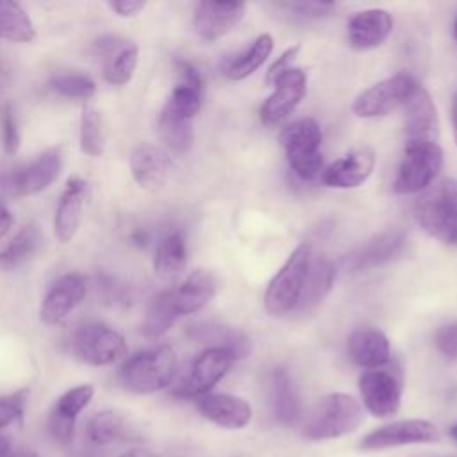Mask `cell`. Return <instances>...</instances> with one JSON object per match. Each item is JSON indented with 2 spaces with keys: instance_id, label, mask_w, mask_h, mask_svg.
<instances>
[{
  "instance_id": "obj_1",
  "label": "cell",
  "mask_w": 457,
  "mask_h": 457,
  "mask_svg": "<svg viewBox=\"0 0 457 457\" xmlns=\"http://www.w3.org/2000/svg\"><path fill=\"white\" fill-rule=\"evenodd\" d=\"M175 373L177 355L171 346L161 345L129 357L118 371V380L130 393L152 395L168 387Z\"/></svg>"
},
{
  "instance_id": "obj_2",
  "label": "cell",
  "mask_w": 457,
  "mask_h": 457,
  "mask_svg": "<svg viewBox=\"0 0 457 457\" xmlns=\"http://www.w3.org/2000/svg\"><path fill=\"white\" fill-rule=\"evenodd\" d=\"M312 252V245H298L270 280L264 293V309L271 316L296 312L305 289Z\"/></svg>"
},
{
  "instance_id": "obj_3",
  "label": "cell",
  "mask_w": 457,
  "mask_h": 457,
  "mask_svg": "<svg viewBox=\"0 0 457 457\" xmlns=\"http://www.w3.org/2000/svg\"><path fill=\"white\" fill-rule=\"evenodd\" d=\"M414 218L428 236L457 245V179L427 187L414 204Z\"/></svg>"
},
{
  "instance_id": "obj_4",
  "label": "cell",
  "mask_w": 457,
  "mask_h": 457,
  "mask_svg": "<svg viewBox=\"0 0 457 457\" xmlns=\"http://www.w3.org/2000/svg\"><path fill=\"white\" fill-rule=\"evenodd\" d=\"M361 403L346 393H330L318 400L305 425L303 436L311 441H327L346 436L362 423Z\"/></svg>"
},
{
  "instance_id": "obj_5",
  "label": "cell",
  "mask_w": 457,
  "mask_h": 457,
  "mask_svg": "<svg viewBox=\"0 0 457 457\" xmlns=\"http://www.w3.org/2000/svg\"><path fill=\"white\" fill-rule=\"evenodd\" d=\"M291 170L303 180L321 173V129L312 118H300L286 125L278 136Z\"/></svg>"
},
{
  "instance_id": "obj_6",
  "label": "cell",
  "mask_w": 457,
  "mask_h": 457,
  "mask_svg": "<svg viewBox=\"0 0 457 457\" xmlns=\"http://www.w3.org/2000/svg\"><path fill=\"white\" fill-rule=\"evenodd\" d=\"M443 168L439 143H405L393 189L400 195H412L432 186Z\"/></svg>"
},
{
  "instance_id": "obj_7",
  "label": "cell",
  "mask_w": 457,
  "mask_h": 457,
  "mask_svg": "<svg viewBox=\"0 0 457 457\" xmlns=\"http://www.w3.org/2000/svg\"><path fill=\"white\" fill-rule=\"evenodd\" d=\"M73 355L89 366H107L127 355L125 337L104 323H86L70 337Z\"/></svg>"
},
{
  "instance_id": "obj_8",
  "label": "cell",
  "mask_w": 457,
  "mask_h": 457,
  "mask_svg": "<svg viewBox=\"0 0 457 457\" xmlns=\"http://www.w3.org/2000/svg\"><path fill=\"white\" fill-rule=\"evenodd\" d=\"M416 80L411 73H395L368 89H364L352 104V111L357 118H378L403 105L416 87Z\"/></svg>"
},
{
  "instance_id": "obj_9",
  "label": "cell",
  "mask_w": 457,
  "mask_h": 457,
  "mask_svg": "<svg viewBox=\"0 0 457 457\" xmlns=\"http://www.w3.org/2000/svg\"><path fill=\"white\" fill-rule=\"evenodd\" d=\"M359 391L366 411L377 418L393 416L400 409L402 378L391 370L377 368L364 371L359 378Z\"/></svg>"
},
{
  "instance_id": "obj_10",
  "label": "cell",
  "mask_w": 457,
  "mask_h": 457,
  "mask_svg": "<svg viewBox=\"0 0 457 457\" xmlns=\"http://www.w3.org/2000/svg\"><path fill=\"white\" fill-rule=\"evenodd\" d=\"M273 86V93L261 105L259 116L264 125L284 121L303 100L307 93V75L300 68H289L280 73Z\"/></svg>"
},
{
  "instance_id": "obj_11",
  "label": "cell",
  "mask_w": 457,
  "mask_h": 457,
  "mask_svg": "<svg viewBox=\"0 0 457 457\" xmlns=\"http://www.w3.org/2000/svg\"><path fill=\"white\" fill-rule=\"evenodd\" d=\"M234 361L236 359L228 350L207 346L193 361L189 375L177 393L187 398H200L207 395L227 375Z\"/></svg>"
},
{
  "instance_id": "obj_12",
  "label": "cell",
  "mask_w": 457,
  "mask_h": 457,
  "mask_svg": "<svg viewBox=\"0 0 457 457\" xmlns=\"http://www.w3.org/2000/svg\"><path fill=\"white\" fill-rule=\"evenodd\" d=\"M93 396L95 387L91 384H80L68 389L55 400L48 414V432L55 443L62 446L71 443L77 418L91 403Z\"/></svg>"
},
{
  "instance_id": "obj_13",
  "label": "cell",
  "mask_w": 457,
  "mask_h": 457,
  "mask_svg": "<svg viewBox=\"0 0 457 457\" xmlns=\"http://www.w3.org/2000/svg\"><path fill=\"white\" fill-rule=\"evenodd\" d=\"M439 439V430L434 423L427 420H402L387 423L361 441V448L364 450H384L391 446L402 445H416V443H436Z\"/></svg>"
},
{
  "instance_id": "obj_14",
  "label": "cell",
  "mask_w": 457,
  "mask_h": 457,
  "mask_svg": "<svg viewBox=\"0 0 457 457\" xmlns=\"http://www.w3.org/2000/svg\"><path fill=\"white\" fill-rule=\"evenodd\" d=\"M62 168L61 148H48L36 157L29 166L20 168L7 180V186L14 196H30L45 191L52 186Z\"/></svg>"
},
{
  "instance_id": "obj_15",
  "label": "cell",
  "mask_w": 457,
  "mask_h": 457,
  "mask_svg": "<svg viewBox=\"0 0 457 457\" xmlns=\"http://www.w3.org/2000/svg\"><path fill=\"white\" fill-rule=\"evenodd\" d=\"M87 291V280L79 273H66L57 278L46 291L41 307L39 318L45 325H59L68 318V314L80 305Z\"/></svg>"
},
{
  "instance_id": "obj_16",
  "label": "cell",
  "mask_w": 457,
  "mask_h": 457,
  "mask_svg": "<svg viewBox=\"0 0 457 457\" xmlns=\"http://www.w3.org/2000/svg\"><path fill=\"white\" fill-rule=\"evenodd\" d=\"M405 245V232L402 228H387L375 234L371 239L352 250L341 259V266L346 271H362L377 268L395 259Z\"/></svg>"
},
{
  "instance_id": "obj_17",
  "label": "cell",
  "mask_w": 457,
  "mask_h": 457,
  "mask_svg": "<svg viewBox=\"0 0 457 457\" xmlns=\"http://www.w3.org/2000/svg\"><path fill=\"white\" fill-rule=\"evenodd\" d=\"M405 105V143H437L439 118L430 93L416 86Z\"/></svg>"
},
{
  "instance_id": "obj_18",
  "label": "cell",
  "mask_w": 457,
  "mask_h": 457,
  "mask_svg": "<svg viewBox=\"0 0 457 457\" xmlns=\"http://www.w3.org/2000/svg\"><path fill=\"white\" fill-rule=\"evenodd\" d=\"M245 12L243 2H200L195 7L193 27L204 41H216L239 25Z\"/></svg>"
},
{
  "instance_id": "obj_19",
  "label": "cell",
  "mask_w": 457,
  "mask_h": 457,
  "mask_svg": "<svg viewBox=\"0 0 457 457\" xmlns=\"http://www.w3.org/2000/svg\"><path fill=\"white\" fill-rule=\"evenodd\" d=\"M375 168V152L370 146H361L334 161L321 173V182L328 187L352 189L368 180Z\"/></svg>"
},
{
  "instance_id": "obj_20",
  "label": "cell",
  "mask_w": 457,
  "mask_h": 457,
  "mask_svg": "<svg viewBox=\"0 0 457 457\" xmlns=\"http://www.w3.org/2000/svg\"><path fill=\"white\" fill-rule=\"evenodd\" d=\"M196 409L218 427L237 430L250 423L252 407L239 396L227 393H207L196 398Z\"/></svg>"
},
{
  "instance_id": "obj_21",
  "label": "cell",
  "mask_w": 457,
  "mask_h": 457,
  "mask_svg": "<svg viewBox=\"0 0 457 457\" xmlns=\"http://www.w3.org/2000/svg\"><path fill=\"white\" fill-rule=\"evenodd\" d=\"M130 164V173L134 180L143 187V189H161L171 171V161L168 154L150 143H143L136 146L130 154L129 159Z\"/></svg>"
},
{
  "instance_id": "obj_22",
  "label": "cell",
  "mask_w": 457,
  "mask_h": 457,
  "mask_svg": "<svg viewBox=\"0 0 457 457\" xmlns=\"http://www.w3.org/2000/svg\"><path fill=\"white\" fill-rule=\"evenodd\" d=\"M87 193V182L80 177L73 175L66 180V187L59 198L55 216H54V230L61 243H70L82 220L84 198Z\"/></svg>"
},
{
  "instance_id": "obj_23",
  "label": "cell",
  "mask_w": 457,
  "mask_h": 457,
  "mask_svg": "<svg viewBox=\"0 0 457 457\" xmlns=\"http://www.w3.org/2000/svg\"><path fill=\"white\" fill-rule=\"evenodd\" d=\"M393 32V16L386 9H364L348 21V41L357 50L380 46Z\"/></svg>"
},
{
  "instance_id": "obj_24",
  "label": "cell",
  "mask_w": 457,
  "mask_h": 457,
  "mask_svg": "<svg viewBox=\"0 0 457 457\" xmlns=\"http://www.w3.org/2000/svg\"><path fill=\"white\" fill-rule=\"evenodd\" d=\"M346 350L350 359L366 368L377 370L389 362L391 346L387 336L377 327H359L355 328L346 341Z\"/></svg>"
},
{
  "instance_id": "obj_25",
  "label": "cell",
  "mask_w": 457,
  "mask_h": 457,
  "mask_svg": "<svg viewBox=\"0 0 457 457\" xmlns=\"http://www.w3.org/2000/svg\"><path fill=\"white\" fill-rule=\"evenodd\" d=\"M216 291L218 280L214 275L205 270H195L177 289H171L173 305L179 316L195 314L214 298Z\"/></svg>"
},
{
  "instance_id": "obj_26",
  "label": "cell",
  "mask_w": 457,
  "mask_h": 457,
  "mask_svg": "<svg viewBox=\"0 0 457 457\" xmlns=\"http://www.w3.org/2000/svg\"><path fill=\"white\" fill-rule=\"evenodd\" d=\"M268 398L277 421L293 425L300 420L302 403L295 382L286 368H273L268 375Z\"/></svg>"
},
{
  "instance_id": "obj_27",
  "label": "cell",
  "mask_w": 457,
  "mask_h": 457,
  "mask_svg": "<svg viewBox=\"0 0 457 457\" xmlns=\"http://www.w3.org/2000/svg\"><path fill=\"white\" fill-rule=\"evenodd\" d=\"M334 280H336V266L323 253L314 250L311 257L305 289L296 312L300 314L312 312L330 293Z\"/></svg>"
},
{
  "instance_id": "obj_28",
  "label": "cell",
  "mask_w": 457,
  "mask_h": 457,
  "mask_svg": "<svg viewBox=\"0 0 457 457\" xmlns=\"http://www.w3.org/2000/svg\"><path fill=\"white\" fill-rule=\"evenodd\" d=\"M271 50H273V37L268 32L259 34L246 50L223 61L221 73L230 80H243L252 73H255L266 62Z\"/></svg>"
},
{
  "instance_id": "obj_29",
  "label": "cell",
  "mask_w": 457,
  "mask_h": 457,
  "mask_svg": "<svg viewBox=\"0 0 457 457\" xmlns=\"http://www.w3.org/2000/svg\"><path fill=\"white\" fill-rule=\"evenodd\" d=\"M189 334L196 341L211 343V346L228 350L234 355V359H245L250 352L248 337L243 332L221 323H198L189 327Z\"/></svg>"
},
{
  "instance_id": "obj_30",
  "label": "cell",
  "mask_w": 457,
  "mask_h": 457,
  "mask_svg": "<svg viewBox=\"0 0 457 457\" xmlns=\"http://www.w3.org/2000/svg\"><path fill=\"white\" fill-rule=\"evenodd\" d=\"M43 243V232L37 223L30 221L23 225L16 236L5 245L0 252V268L2 270H14L34 257Z\"/></svg>"
},
{
  "instance_id": "obj_31",
  "label": "cell",
  "mask_w": 457,
  "mask_h": 457,
  "mask_svg": "<svg viewBox=\"0 0 457 457\" xmlns=\"http://www.w3.org/2000/svg\"><path fill=\"white\" fill-rule=\"evenodd\" d=\"M187 262V248L184 236L180 232H170L164 236L154 257V270L161 278H173L177 277Z\"/></svg>"
},
{
  "instance_id": "obj_32",
  "label": "cell",
  "mask_w": 457,
  "mask_h": 457,
  "mask_svg": "<svg viewBox=\"0 0 457 457\" xmlns=\"http://www.w3.org/2000/svg\"><path fill=\"white\" fill-rule=\"evenodd\" d=\"M129 423L116 411H100L93 414L87 421L86 434L87 439L96 446H107L129 437Z\"/></svg>"
},
{
  "instance_id": "obj_33",
  "label": "cell",
  "mask_w": 457,
  "mask_h": 457,
  "mask_svg": "<svg viewBox=\"0 0 457 457\" xmlns=\"http://www.w3.org/2000/svg\"><path fill=\"white\" fill-rule=\"evenodd\" d=\"M0 37L14 43H30L36 37V27L20 4L0 0Z\"/></svg>"
},
{
  "instance_id": "obj_34",
  "label": "cell",
  "mask_w": 457,
  "mask_h": 457,
  "mask_svg": "<svg viewBox=\"0 0 457 457\" xmlns=\"http://www.w3.org/2000/svg\"><path fill=\"white\" fill-rule=\"evenodd\" d=\"M179 318L180 316L173 305V296H171V289H170L152 300V303L148 305L146 314L141 321L139 330L146 337H159V336L166 334L175 325V321Z\"/></svg>"
},
{
  "instance_id": "obj_35",
  "label": "cell",
  "mask_w": 457,
  "mask_h": 457,
  "mask_svg": "<svg viewBox=\"0 0 457 457\" xmlns=\"http://www.w3.org/2000/svg\"><path fill=\"white\" fill-rule=\"evenodd\" d=\"M79 143L82 154L89 157H100L105 150V127L102 114L93 105H84L80 114Z\"/></svg>"
},
{
  "instance_id": "obj_36",
  "label": "cell",
  "mask_w": 457,
  "mask_h": 457,
  "mask_svg": "<svg viewBox=\"0 0 457 457\" xmlns=\"http://www.w3.org/2000/svg\"><path fill=\"white\" fill-rule=\"evenodd\" d=\"M202 93H204V86L180 80L173 87V91H171L166 105L162 107V111L168 112V114H173V116H179V118H184V120L191 121L200 112Z\"/></svg>"
},
{
  "instance_id": "obj_37",
  "label": "cell",
  "mask_w": 457,
  "mask_h": 457,
  "mask_svg": "<svg viewBox=\"0 0 457 457\" xmlns=\"http://www.w3.org/2000/svg\"><path fill=\"white\" fill-rule=\"evenodd\" d=\"M137 59H139L137 45L125 43L112 57L105 61V66H104L105 80L112 86H123L130 82L137 68Z\"/></svg>"
},
{
  "instance_id": "obj_38",
  "label": "cell",
  "mask_w": 457,
  "mask_h": 457,
  "mask_svg": "<svg viewBox=\"0 0 457 457\" xmlns=\"http://www.w3.org/2000/svg\"><path fill=\"white\" fill-rule=\"evenodd\" d=\"M159 134L162 137V141L175 152H187L193 145L195 139V132H193V125L189 120L168 114L164 111H161L159 114Z\"/></svg>"
},
{
  "instance_id": "obj_39",
  "label": "cell",
  "mask_w": 457,
  "mask_h": 457,
  "mask_svg": "<svg viewBox=\"0 0 457 457\" xmlns=\"http://www.w3.org/2000/svg\"><path fill=\"white\" fill-rule=\"evenodd\" d=\"M50 87L71 100H89L96 93V84L84 73H57L50 79Z\"/></svg>"
},
{
  "instance_id": "obj_40",
  "label": "cell",
  "mask_w": 457,
  "mask_h": 457,
  "mask_svg": "<svg viewBox=\"0 0 457 457\" xmlns=\"http://www.w3.org/2000/svg\"><path fill=\"white\" fill-rule=\"evenodd\" d=\"M0 132H2V145L5 154L12 155L20 148V130L16 125L14 111L9 102L0 105Z\"/></svg>"
},
{
  "instance_id": "obj_41",
  "label": "cell",
  "mask_w": 457,
  "mask_h": 457,
  "mask_svg": "<svg viewBox=\"0 0 457 457\" xmlns=\"http://www.w3.org/2000/svg\"><path fill=\"white\" fill-rule=\"evenodd\" d=\"M277 9L286 11L287 14L298 16V18H321L330 14V11L336 7V4H328V2H278L273 4Z\"/></svg>"
},
{
  "instance_id": "obj_42",
  "label": "cell",
  "mask_w": 457,
  "mask_h": 457,
  "mask_svg": "<svg viewBox=\"0 0 457 457\" xmlns=\"http://www.w3.org/2000/svg\"><path fill=\"white\" fill-rule=\"evenodd\" d=\"M27 403V393L20 391L9 396H0V428L21 421Z\"/></svg>"
},
{
  "instance_id": "obj_43",
  "label": "cell",
  "mask_w": 457,
  "mask_h": 457,
  "mask_svg": "<svg viewBox=\"0 0 457 457\" xmlns=\"http://www.w3.org/2000/svg\"><path fill=\"white\" fill-rule=\"evenodd\" d=\"M436 348L443 357L448 361H457V323H448L437 328L436 336Z\"/></svg>"
},
{
  "instance_id": "obj_44",
  "label": "cell",
  "mask_w": 457,
  "mask_h": 457,
  "mask_svg": "<svg viewBox=\"0 0 457 457\" xmlns=\"http://www.w3.org/2000/svg\"><path fill=\"white\" fill-rule=\"evenodd\" d=\"M300 48H302L300 45H293V46L286 48V50L278 55V59L273 61V64L268 68L266 77H264V82H266L268 86H271V84L275 82V79H277L280 73H284L286 70L291 68V62L296 59Z\"/></svg>"
},
{
  "instance_id": "obj_45",
  "label": "cell",
  "mask_w": 457,
  "mask_h": 457,
  "mask_svg": "<svg viewBox=\"0 0 457 457\" xmlns=\"http://www.w3.org/2000/svg\"><path fill=\"white\" fill-rule=\"evenodd\" d=\"M145 5L146 4L143 0H111V2H107V7L121 18H132V16L139 14L145 9Z\"/></svg>"
},
{
  "instance_id": "obj_46",
  "label": "cell",
  "mask_w": 457,
  "mask_h": 457,
  "mask_svg": "<svg viewBox=\"0 0 457 457\" xmlns=\"http://www.w3.org/2000/svg\"><path fill=\"white\" fill-rule=\"evenodd\" d=\"M12 221L14 220H12V214H11L9 207L4 202H0V239L11 230Z\"/></svg>"
},
{
  "instance_id": "obj_47",
  "label": "cell",
  "mask_w": 457,
  "mask_h": 457,
  "mask_svg": "<svg viewBox=\"0 0 457 457\" xmlns=\"http://www.w3.org/2000/svg\"><path fill=\"white\" fill-rule=\"evenodd\" d=\"M120 457H159V455L150 450H145V448H132V450L123 452Z\"/></svg>"
},
{
  "instance_id": "obj_48",
  "label": "cell",
  "mask_w": 457,
  "mask_h": 457,
  "mask_svg": "<svg viewBox=\"0 0 457 457\" xmlns=\"http://www.w3.org/2000/svg\"><path fill=\"white\" fill-rule=\"evenodd\" d=\"M0 457H39L37 453H34V452H30V450H9V452H5V453H2Z\"/></svg>"
},
{
  "instance_id": "obj_49",
  "label": "cell",
  "mask_w": 457,
  "mask_h": 457,
  "mask_svg": "<svg viewBox=\"0 0 457 457\" xmlns=\"http://www.w3.org/2000/svg\"><path fill=\"white\" fill-rule=\"evenodd\" d=\"M452 125H453V136L457 143V93L452 98Z\"/></svg>"
},
{
  "instance_id": "obj_50",
  "label": "cell",
  "mask_w": 457,
  "mask_h": 457,
  "mask_svg": "<svg viewBox=\"0 0 457 457\" xmlns=\"http://www.w3.org/2000/svg\"><path fill=\"white\" fill-rule=\"evenodd\" d=\"M132 241H134L137 246H145V245H146V234L141 232V230H137V232L132 234Z\"/></svg>"
},
{
  "instance_id": "obj_51",
  "label": "cell",
  "mask_w": 457,
  "mask_h": 457,
  "mask_svg": "<svg viewBox=\"0 0 457 457\" xmlns=\"http://www.w3.org/2000/svg\"><path fill=\"white\" fill-rule=\"evenodd\" d=\"M9 450H12V443L5 436H0V455Z\"/></svg>"
},
{
  "instance_id": "obj_52",
  "label": "cell",
  "mask_w": 457,
  "mask_h": 457,
  "mask_svg": "<svg viewBox=\"0 0 457 457\" xmlns=\"http://www.w3.org/2000/svg\"><path fill=\"white\" fill-rule=\"evenodd\" d=\"M450 436H452V437H453V441L457 443V423L450 427Z\"/></svg>"
},
{
  "instance_id": "obj_53",
  "label": "cell",
  "mask_w": 457,
  "mask_h": 457,
  "mask_svg": "<svg viewBox=\"0 0 457 457\" xmlns=\"http://www.w3.org/2000/svg\"><path fill=\"white\" fill-rule=\"evenodd\" d=\"M453 37L457 41V16H455V21H453Z\"/></svg>"
}]
</instances>
